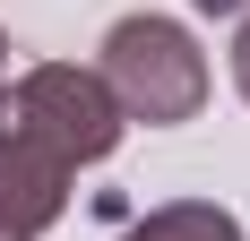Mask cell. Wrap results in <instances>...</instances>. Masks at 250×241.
I'll return each instance as SVG.
<instances>
[{
	"label": "cell",
	"instance_id": "cell-1",
	"mask_svg": "<svg viewBox=\"0 0 250 241\" xmlns=\"http://www.w3.org/2000/svg\"><path fill=\"white\" fill-rule=\"evenodd\" d=\"M95 78L112 86L121 120H147V129H181V120L207 112V52H199V35L181 18H164V9L112 18V35H104V52H95Z\"/></svg>",
	"mask_w": 250,
	"mask_h": 241
},
{
	"label": "cell",
	"instance_id": "cell-2",
	"mask_svg": "<svg viewBox=\"0 0 250 241\" xmlns=\"http://www.w3.org/2000/svg\"><path fill=\"white\" fill-rule=\"evenodd\" d=\"M0 129H18V138H35L43 155H61V164H104L112 146H121V103H112V86H104L86 60H35V69L0 78Z\"/></svg>",
	"mask_w": 250,
	"mask_h": 241
},
{
	"label": "cell",
	"instance_id": "cell-3",
	"mask_svg": "<svg viewBox=\"0 0 250 241\" xmlns=\"http://www.w3.org/2000/svg\"><path fill=\"white\" fill-rule=\"evenodd\" d=\"M61 207H69V164L18 129H0V241H43Z\"/></svg>",
	"mask_w": 250,
	"mask_h": 241
},
{
	"label": "cell",
	"instance_id": "cell-4",
	"mask_svg": "<svg viewBox=\"0 0 250 241\" xmlns=\"http://www.w3.org/2000/svg\"><path fill=\"white\" fill-rule=\"evenodd\" d=\"M121 241H242V216H233L225 198H164V207H147Z\"/></svg>",
	"mask_w": 250,
	"mask_h": 241
},
{
	"label": "cell",
	"instance_id": "cell-5",
	"mask_svg": "<svg viewBox=\"0 0 250 241\" xmlns=\"http://www.w3.org/2000/svg\"><path fill=\"white\" fill-rule=\"evenodd\" d=\"M233 86H242V103H250V9H242V35H233Z\"/></svg>",
	"mask_w": 250,
	"mask_h": 241
},
{
	"label": "cell",
	"instance_id": "cell-6",
	"mask_svg": "<svg viewBox=\"0 0 250 241\" xmlns=\"http://www.w3.org/2000/svg\"><path fill=\"white\" fill-rule=\"evenodd\" d=\"M190 9H199V18H242L250 0H190Z\"/></svg>",
	"mask_w": 250,
	"mask_h": 241
},
{
	"label": "cell",
	"instance_id": "cell-7",
	"mask_svg": "<svg viewBox=\"0 0 250 241\" xmlns=\"http://www.w3.org/2000/svg\"><path fill=\"white\" fill-rule=\"evenodd\" d=\"M0 78H9V35H0Z\"/></svg>",
	"mask_w": 250,
	"mask_h": 241
}]
</instances>
